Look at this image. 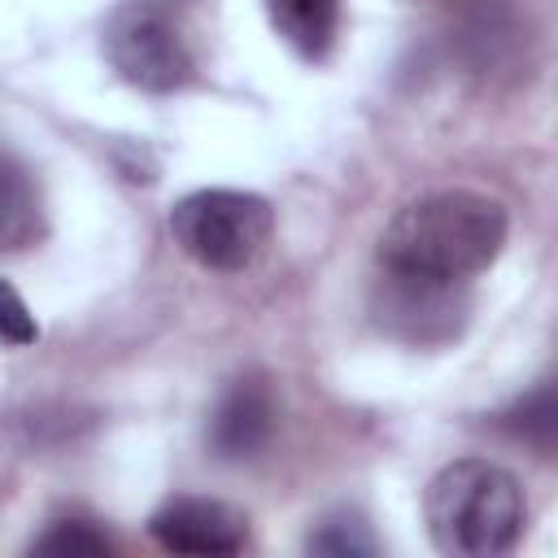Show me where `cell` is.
<instances>
[{
    "instance_id": "obj_11",
    "label": "cell",
    "mask_w": 558,
    "mask_h": 558,
    "mask_svg": "<svg viewBox=\"0 0 558 558\" xmlns=\"http://www.w3.org/2000/svg\"><path fill=\"white\" fill-rule=\"evenodd\" d=\"M506 427H510L519 440H527V445H536L541 453H549V449H554V388H536L527 401H519V405L506 414Z\"/></svg>"
},
{
    "instance_id": "obj_6",
    "label": "cell",
    "mask_w": 558,
    "mask_h": 558,
    "mask_svg": "<svg viewBox=\"0 0 558 558\" xmlns=\"http://www.w3.org/2000/svg\"><path fill=\"white\" fill-rule=\"evenodd\" d=\"M148 536L170 554L222 558L248 545V519L218 497H170L153 510Z\"/></svg>"
},
{
    "instance_id": "obj_7",
    "label": "cell",
    "mask_w": 558,
    "mask_h": 558,
    "mask_svg": "<svg viewBox=\"0 0 558 558\" xmlns=\"http://www.w3.org/2000/svg\"><path fill=\"white\" fill-rule=\"evenodd\" d=\"M275 418L279 414H275L270 384L262 375H244L222 392V401L209 418V445H214L218 458H231V462L253 458V453L266 449V440L275 432Z\"/></svg>"
},
{
    "instance_id": "obj_4",
    "label": "cell",
    "mask_w": 558,
    "mask_h": 558,
    "mask_svg": "<svg viewBox=\"0 0 558 558\" xmlns=\"http://www.w3.org/2000/svg\"><path fill=\"white\" fill-rule=\"evenodd\" d=\"M371 318L384 336L410 349L453 344L471 318V288L458 279H436L401 266H384L371 279Z\"/></svg>"
},
{
    "instance_id": "obj_8",
    "label": "cell",
    "mask_w": 558,
    "mask_h": 558,
    "mask_svg": "<svg viewBox=\"0 0 558 558\" xmlns=\"http://www.w3.org/2000/svg\"><path fill=\"white\" fill-rule=\"evenodd\" d=\"M44 235L39 183L22 157L0 148V253H22Z\"/></svg>"
},
{
    "instance_id": "obj_3",
    "label": "cell",
    "mask_w": 558,
    "mask_h": 558,
    "mask_svg": "<svg viewBox=\"0 0 558 558\" xmlns=\"http://www.w3.org/2000/svg\"><path fill=\"white\" fill-rule=\"evenodd\" d=\"M174 244L205 270H248L275 235V209L257 192L201 187L170 209Z\"/></svg>"
},
{
    "instance_id": "obj_5",
    "label": "cell",
    "mask_w": 558,
    "mask_h": 558,
    "mask_svg": "<svg viewBox=\"0 0 558 558\" xmlns=\"http://www.w3.org/2000/svg\"><path fill=\"white\" fill-rule=\"evenodd\" d=\"M109 65L140 92H179L196 78V57L166 0H126L105 22Z\"/></svg>"
},
{
    "instance_id": "obj_12",
    "label": "cell",
    "mask_w": 558,
    "mask_h": 558,
    "mask_svg": "<svg viewBox=\"0 0 558 558\" xmlns=\"http://www.w3.org/2000/svg\"><path fill=\"white\" fill-rule=\"evenodd\" d=\"M310 554H336V558H353V554H375V536L366 532L362 519H323L318 532H310L305 541Z\"/></svg>"
},
{
    "instance_id": "obj_9",
    "label": "cell",
    "mask_w": 558,
    "mask_h": 558,
    "mask_svg": "<svg viewBox=\"0 0 558 558\" xmlns=\"http://www.w3.org/2000/svg\"><path fill=\"white\" fill-rule=\"evenodd\" d=\"M275 35L301 61H327L340 35V0H266Z\"/></svg>"
},
{
    "instance_id": "obj_13",
    "label": "cell",
    "mask_w": 558,
    "mask_h": 558,
    "mask_svg": "<svg viewBox=\"0 0 558 558\" xmlns=\"http://www.w3.org/2000/svg\"><path fill=\"white\" fill-rule=\"evenodd\" d=\"M35 340H39V323H35V314L26 310V301L17 296V288L0 279V344H9V349H26V344H35Z\"/></svg>"
},
{
    "instance_id": "obj_1",
    "label": "cell",
    "mask_w": 558,
    "mask_h": 558,
    "mask_svg": "<svg viewBox=\"0 0 558 558\" xmlns=\"http://www.w3.org/2000/svg\"><path fill=\"white\" fill-rule=\"evenodd\" d=\"M506 209L501 201L466 187H445L410 201L397 209L379 240V262L436 275V279H458L471 283L480 270H488L506 244Z\"/></svg>"
},
{
    "instance_id": "obj_10",
    "label": "cell",
    "mask_w": 558,
    "mask_h": 558,
    "mask_svg": "<svg viewBox=\"0 0 558 558\" xmlns=\"http://www.w3.org/2000/svg\"><path fill=\"white\" fill-rule=\"evenodd\" d=\"M35 554H70V558H96V554H109L113 549V541L96 527V523H87V519H57L35 545H31Z\"/></svg>"
},
{
    "instance_id": "obj_2",
    "label": "cell",
    "mask_w": 558,
    "mask_h": 558,
    "mask_svg": "<svg viewBox=\"0 0 558 558\" xmlns=\"http://www.w3.org/2000/svg\"><path fill=\"white\" fill-rule=\"evenodd\" d=\"M423 514L440 554L497 558L519 545L527 523V497L514 471L488 458H458L432 475Z\"/></svg>"
}]
</instances>
